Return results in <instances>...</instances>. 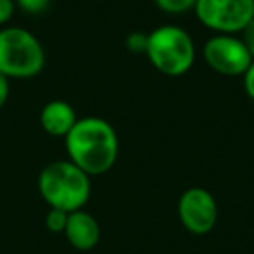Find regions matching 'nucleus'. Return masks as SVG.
<instances>
[{
  "instance_id": "f257e3e1",
  "label": "nucleus",
  "mask_w": 254,
  "mask_h": 254,
  "mask_svg": "<svg viewBox=\"0 0 254 254\" xmlns=\"http://www.w3.org/2000/svg\"><path fill=\"white\" fill-rule=\"evenodd\" d=\"M68 160L87 176H101L119 159V136L115 127L101 117L78 119L64 138Z\"/></svg>"
},
{
  "instance_id": "f03ea898",
  "label": "nucleus",
  "mask_w": 254,
  "mask_h": 254,
  "mask_svg": "<svg viewBox=\"0 0 254 254\" xmlns=\"http://www.w3.org/2000/svg\"><path fill=\"white\" fill-rule=\"evenodd\" d=\"M39 191L49 207L73 212L89 202L91 176L70 160H54L40 171Z\"/></svg>"
},
{
  "instance_id": "7ed1b4c3",
  "label": "nucleus",
  "mask_w": 254,
  "mask_h": 254,
  "mask_svg": "<svg viewBox=\"0 0 254 254\" xmlns=\"http://www.w3.org/2000/svg\"><path fill=\"white\" fill-rule=\"evenodd\" d=\"M145 56L159 73L181 77L195 63V44L181 26L164 25L148 33Z\"/></svg>"
},
{
  "instance_id": "20e7f679",
  "label": "nucleus",
  "mask_w": 254,
  "mask_h": 254,
  "mask_svg": "<svg viewBox=\"0 0 254 254\" xmlns=\"http://www.w3.org/2000/svg\"><path fill=\"white\" fill-rule=\"evenodd\" d=\"M46 53L32 32L19 26L0 28V73L11 78H32L44 70Z\"/></svg>"
},
{
  "instance_id": "39448f33",
  "label": "nucleus",
  "mask_w": 254,
  "mask_h": 254,
  "mask_svg": "<svg viewBox=\"0 0 254 254\" xmlns=\"http://www.w3.org/2000/svg\"><path fill=\"white\" fill-rule=\"evenodd\" d=\"M193 12L211 32L239 35L254 18V0H197Z\"/></svg>"
},
{
  "instance_id": "423d86ee",
  "label": "nucleus",
  "mask_w": 254,
  "mask_h": 254,
  "mask_svg": "<svg viewBox=\"0 0 254 254\" xmlns=\"http://www.w3.org/2000/svg\"><path fill=\"white\" fill-rule=\"evenodd\" d=\"M204 61L212 71L225 77H242L253 58L237 35L216 33L204 44Z\"/></svg>"
},
{
  "instance_id": "0eeeda50",
  "label": "nucleus",
  "mask_w": 254,
  "mask_h": 254,
  "mask_svg": "<svg viewBox=\"0 0 254 254\" xmlns=\"http://www.w3.org/2000/svg\"><path fill=\"white\" fill-rule=\"evenodd\" d=\"M178 216L185 228L193 235H207L218 221V204L205 188L193 187L181 193L178 200Z\"/></svg>"
},
{
  "instance_id": "6e6552de",
  "label": "nucleus",
  "mask_w": 254,
  "mask_h": 254,
  "mask_svg": "<svg viewBox=\"0 0 254 254\" xmlns=\"http://www.w3.org/2000/svg\"><path fill=\"white\" fill-rule=\"evenodd\" d=\"M63 233L68 244L77 251L94 249L101 239V228H99L98 219L84 209H78V211L68 214L66 228Z\"/></svg>"
},
{
  "instance_id": "1a4fd4ad",
  "label": "nucleus",
  "mask_w": 254,
  "mask_h": 254,
  "mask_svg": "<svg viewBox=\"0 0 254 254\" xmlns=\"http://www.w3.org/2000/svg\"><path fill=\"white\" fill-rule=\"evenodd\" d=\"M77 120L78 117L73 106L61 99H53L40 110V126L47 134L54 138H66Z\"/></svg>"
},
{
  "instance_id": "9d476101",
  "label": "nucleus",
  "mask_w": 254,
  "mask_h": 254,
  "mask_svg": "<svg viewBox=\"0 0 254 254\" xmlns=\"http://www.w3.org/2000/svg\"><path fill=\"white\" fill-rule=\"evenodd\" d=\"M153 4L166 14L180 16L188 11H193L197 0H153Z\"/></svg>"
},
{
  "instance_id": "9b49d317",
  "label": "nucleus",
  "mask_w": 254,
  "mask_h": 254,
  "mask_svg": "<svg viewBox=\"0 0 254 254\" xmlns=\"http://www.w3.org/2000/svg\"><path fill=\"white\" fill-rule=\"evenodd\" d=\"M68 214L70 212H64L61 209H49V212L46 214V226L49 232L53 233H63L66 228V221H68Z\"/></svg>"
},
{
  "instance_id": "f8f14e48",
  "label": "nucleus",
  "mask_w": 254,
  "mask_h": 254,
  "mask_svg": "<svg viewBox=\"0 0 254 254\" xmlns=\"http://www.w3.org/2000/svg\"><path fill=\"white\" fill-rule=\"evenodd\" d=\"M146 44H148V33H143V32H132L126 39L127 51L132 54H145Z\"/></svg>"
},
{
  "instance_id": "ddd939ff",
  "label": "nucleus",
  "mask_w": 254,
  "mask_h": 254,
  "mask_svg": "<svg viewBox=\"0 0 254 254\" xmlns=\"http://www.w3.org/2000/svg\"><path fill=\"white\" fill-rule=\"evenodd\" d=\"M14 4L26 14H42L49 7L51 0H14Z\"/></svg>"
},
{
  "instance_id": "4468645a",
  "label": "nucleus",
  "mask_w": 254,
  "mask_h": 254,
  "mask_svg": "<svg viewBox=\"0 0 254 254\" xmlns=\"http://www.w3.org/2000/svg\"><path fill=\"white\" fill-rule=\"evenodd\" d=\"M239 35H240L239 39L242 40L244 47H246L247 53L251 54V58H253V61H254V18L244 26V30Z\"/></svg>"
},
{
  "instance_id": "2eb2a0df",
  "label": "nucleus",
  "mask_w": 254,
  "mask_h": 254,
  "mask_svg": "<svg viewBox=\"0 0 254 254\" xmlns=\"http://www.w3.org/2000/svg\"><path fill=\"white\" fill-rule=\"evenodd\" d=\"M16 11L14 0H0V26L7 25Z\"/></svg>"
},
{
  "instance_id": "dca6fc26",
  "label": "nucleus",
  "mask_w": 254,
  "mask_h": 254,
  "mask_svg": "<svg viewBox=\"0 0 254 254\" xmlns=\"http://www.w3.org/2000/svg\"><path fill=\"white\" fill-rule=\"evenodd\" d=\"M244 78V89H246V94L249 96L251 101H254V61L249 64L247 71L242 75Z\"/></svg>"
},
{
  "instance_id": "f3484780",
  "label": "nucleus",
  "mask_w": 254,
  "mask_h": 254,
  "mask_svg": "<svg viewBox=\"0 0 254 254\" xmlns=\"http://www.w3.org/2000/svg\"><path fill=\"white\" fill-rule=\"evenodd\" d=\"M9 94H11V82L5 75L0 73V108L7 103Z\"/></svg>"
}]
</instances>
